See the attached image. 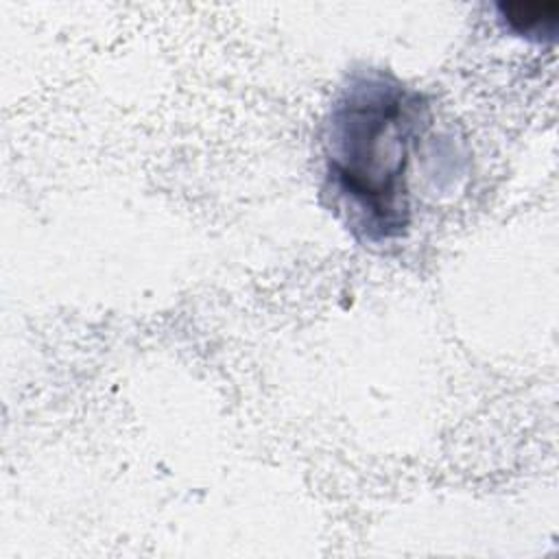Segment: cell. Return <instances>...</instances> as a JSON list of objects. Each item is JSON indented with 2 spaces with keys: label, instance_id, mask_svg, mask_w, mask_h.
<instances>
[{
  "label": "cell",
  "instance_id": "obj_1",
  "mask_svg": "<svg viewBox=\"0 0 559 559\" xmlns=\"http://www.w3.org/2000/svg\"><path fill=\"white\" fill-rule=\"evenodd\" d=\"M428 103L384 70L354 72L325 124V190L349 229L384 242L411 223L408 164L428 127Z\"/></svg>",
  "mask_w": 559,
  "mask_h": 559
},
{
  "label": "cell",
  "instance_id": "obj_2",
  "mask_svg": "<svg viewBox=\"0 0 559 559\" xmlns=\"http://www.w3.org/2000/svg\"><path fill=\"white\" fill-rule=\"evenodd\" d=\"M500 20L511 33L531 41H552L559 24V4L555 0L498 2Z\"/></svg>",
  "mask_w": 559,
  "mask_h": 559
}]
</instances>
